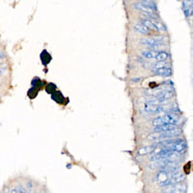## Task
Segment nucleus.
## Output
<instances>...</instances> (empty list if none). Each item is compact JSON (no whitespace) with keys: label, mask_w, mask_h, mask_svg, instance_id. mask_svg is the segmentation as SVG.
Listing matches in <instances>:
<instances>
[{"label":"nucleus","mask_w":193,"mask_h":193,"mask_svg":"<svg viewBox=\"0 0 193 193\" xmlns=\"http://www.w3.org/2000/svg\"><path fill=\"white\" fill-rule=\"evenodd\" d=\"M182 134V130L179 127H175L173 130H167L164 132H155L152 133L149 136H148V139L149 140H168L172 139V138L179 137Z\"/></svg>","instance_id":"nucleus-1"},{"label":"nucleus","mask_w":193,"mask_h":193,"mask_svg":"<svg viewBox=\"0 0 193 193\" xmlns=\"http://www.w3.org/2000/svg\"><path fill=\"white\" fill-rule=\"evenodd\" d=\"M177 127L175 125H165V126H161V127H156L154 128V131L155 132H164L167 130H173V128Z\"/></svg>","instance_id":"nucleus-13"},{"label":"nucleus","mask_w":193,"mask_h":193,"mask_svg":"<svg viewBox=\"0 0 193 193\" xmlns=\"http://www.w3.org/2000/svg\"><path fill=\"white\" fill-rule=\"evenodd\" d=\"M134 30H136L137 32L143 34V35H148V34H150V32H151L150 29H148L146 26L142 25L141 23L135 24V25H134Z\"/></svg>","instance_id":"nucleus-12"},{"label":"nucleus","mask_w":193,"mask_h":193,"mask_svg":"<svg viewBox=\"0 0 193 193\" xmlns=\"http://www.w3.org/2000/svg\"><path fill=\"white\" fill-rule=\"evenodd\" d=\"M143 109L148 113H151V114H156V113L162 112L164 110V108H163L162 105H154V103L148 101L147 103H145L144 106H143Z\"/></svg>","instance_id":"nucleus-9"},{"label":"nucleus","mask_w":193,"mask_h":193,"mask_svg":"<svg viewBox=\"0 0 193 193\" xmlns=\"http://www.w3.org/2000/svg\"><path fill=\"white\" fill-rule=\"evenodd\" d=\"M178 121H179V116L176 115L175 113H168V114L156 118L153 121V126L156 127L165 125H175L176 123H178Z\"/></svg>","instance_id":"nucleus-2"},{"label":"nucleus","mask_w":193,"mask_h":193,"mask_svg":"<svg viewBox=\"0 0 193 193\" xmlns=\"http://www.w3.org/2000/svg\"><path fill=\"white\" fill-rule=\"evenodd\" d=\"M18 193H27V190L24 188V187L21 186L19 187V190H18Z\"/></svg>","instance_id":"nucleus-21"},{"label":"nucleus","mask_w":193,"mask_h":193,"mask_svg":"<svg viewBox=\"0 0 193 193\" xmlns=\"http://www.w3.org/2000/svg\"><path fill=\"white\" fill-rule=\"evenodd\" d=\"M32 85L35 86V88L39 90V89L43 86V81L41 80V79H39V78H34L33 81H32Z\"/></svg>","instance_id":"nucleus-16"},{"label":"nucleus","mask_w":193,"mask_h":193,"mask_svg":"<svg viewBox=\"0 0 193 193\" xmlns=\"http://www.w3.org/2000/svg\"><path fill=\"white\" fill-rule=\"evenodd\" d=\"M142 55L148 59H155L158 62H164L169 59L170 55L166 51H156V50H143Z\"/></svg>","instance_id":"nucleus-3"},{"label":"nucleus","mask_w":193,"mask_h":193,"mask_svg":"<svg viewBox=\"0 0 193 193\" xmlns=\"http://www.w3.org/2000/svg\"><path fill=\"white\" fill-rule=\"evenodd\" d=\"M186 185L185 184H177L174 185L166 186L165 189H163V193H185Z\"/></svg>","instance_id":"nucleus-7"},{"label":"nucleus","mask_w":193,"mask_h":193,"mask_svg":"<svg viewBox=\"0 0 193 193\" xmlns=\"http://www.w3.org/2000/svg\"><path fill=\"white\" fill-rule=\"evenodd\" d=\"M192 23H193V21H192Z\"/></svg>","instance_id":"nucleus-24"},{"label":"nucleus","mask_w":193,"mask_h":193,"mask_svg":"<svg viewBox=\"0 0 193 193\" xmlns=\"http://www.w3.org/2000/svg\"><path fill=\"white\" fill-rule=\"evenodd\" d=\"M184 170H185V174H188L190 171V163H186L185 166L184 167Z\"/></svg>","instance_id":"nucleus-20"},{"label":"nucleus","mask_w":193,"mask_h":193,"mask_svg":"<svg viewBox=\"0 0 193 193\" xmlns=\"http://www.w3.org/2000/svg\"><path fill=\"white\" fill-rule=\"evenodd\" d=\"M182 6H184V8L193 7V1H184L182 2Z\"/></svg>","instance_id":"nucleus-19"},{"label":"nucleus","mask_w":193,"mask_h":193,"mask_svg":"<svg viewBox=\"0 0 193 193\" xmlns=\"http://www.w3.org/2000/svg\"><path fill=\"white\" fill-rule=\"evenodd\" d=\"M173 96H174V92H173L172 90H162V91H159L158 93H156L155 95V98L157 101H159L160 102L164 103L166 102L167 100H169V98H171Z\"/></svg>","instance_id":"nucleus-8"},{"label":"nucleus","mask_w":193,"mask_h":193,"mask_svg":"<svg viewBox=\"0 0 193 193\" xmlns=\"http://www.w3.org/2000/svg\"><path fill=\"white\" fill-rule=\"evenodd\" d=\"M185 14L186 18H189V17L193 16V7L185 8Z\"/></svg>","instance_id":"nucleus-18"},{"label":"nucleus","mask_w":193,"mask_h":193,"mask_svg":"<svg viewBox=\"0 0 193 193\" xmlns=\"http://www.w3.org/2000/svg\"><path fill=\"white\" fill-rule=\"evenodd\" d=\"M140 43L142 44H146V46H148V47L151 49L159 48L163 44V43L157 38H143L140 40Z\"/></svg>","instance_id":"nucleus-6"},{"label":"nucleus","mask_w":193,"mask_h":193,"mask_svg":"<svg viewBox=\"0 0 193 193\" xmlns=\"http://www.w3.org/2000/svg\"><path fill=\"white\" fill-rule=\"evenodd\" d=\"M0 73H1V72H0Z\"/></svg>","instance_id":"nucleus-23"},{"label":"nucleus","mask_w":193,"mask_h":193,"mask_svg":"<svg viewBox=\"0 0 193 193\" xmlns=\"http://www.w3.org/2000/svg\"><path fill=\"white\" fill-rule=\"evenodd\" d=\"M38 92H39L38 89L32 87V88H30V89H29V90H28V92H27V96H28L29 98H35L38 96Z\"/></svg>","instance_id":"nucleus-15"},{"label":"nucleus","mask_w":193,"mask_h":193,"mask_svg":"<svg viewBox=\"0 0 193 193\" xmlns=\"http://www.w3.org/2000/svg\"><path fill=\"white\" fill-rule=\"evenodd\" d=\"M153 72L156 76H172V69L170 67H160V68H155L153 69Z\"/></svg>","instance_id":"nucleus-10"},{"label":"nucleus","mask_w":193,"mask_h":193,"mask_svg":"<svg viewBox=\"0 0 193 193\" xmlns=\"http://www.w3.org/2000/svg\"><path fill=\"white\" fill-rule=\"evenodd\" d=\"M140 23L142 25L146 26L148 29H150V30H156V31H164L165 28L161 24L155 22L154 21H151V19H148V18H141L140 19Z\"/></svg>","instance_id":"nucleus-5"},{"label":"nucleus","mask_w":193,"mask_h":193,"mask_svg":"<svg viewBox=\"0 0 193 193\" xmlns=\"http://www.w3.org/2000/svg\"><path fill=\"white\" fill-rule=\"evenodd\" d=\"M156 148V144H153V145H150V146L143 147V148H140V149L138 150L137 154L139 156H144V155H147V154H151V153H153L155 151Z\"/></svg>","instance_id":"nucleus-11"},{"label":"nucleus","mask_w":193,"mask_h":193,"mask_svg":"<svg viewBox=\"0 0 193 193\" xmlns=\"http://www.w3.org/2000/svg\"><path fill=\"white\" fill-rule=\"evenodd\" d=\"M41 60L43 63V65H47V64L51 61V56L47 50H43L41 53Z\"/></svg>","instance_id":"nucleus-14"},{"label":"nucleus","mask_w":193,"mask_h":193,"mask_svg":"<svg viewBox=\"0 0 193 193\" xmlns=\"http://www.w3.org/2000/svg\"><path fill=\"white\" fill-rule=\"evenodd\" d=\"M11 193H18V191L17 188H13V189L11 190Z\"/></svg>","instance_id":"nucleus-22"},{"label":"nucleus","mask_w":193,"mask_h":193,"mask_svg":"<svg viewBox=\"0 0 193 193\" xmlns=\"http://www.w3.org/2000/svg\"><path fill=\"white\" fill-rule=\"evenodd\" d=\"M56 86L54 85L53 83H50V84H48V85L47 86V93H50V94H53L54 92H56Z\"/></svg>","instance_id":"nucleus-17"},{"label":"nucleus","mask_w":193,"mask_h":193,"mask_svg":"<svg viewBox=\"0 0 193 193\" xmlns=\"http://www.w3.org/2000/svg\"><path fill=\"white\" fill-rule=\"evenodd\" d=\"M133 7L137 10H140L144 13H152L155 14L156 12V5L155 2L152 1H140L133 3Z\"/></svg>","instance_id":"nucleus-4"}]
</instances>
